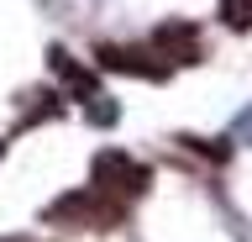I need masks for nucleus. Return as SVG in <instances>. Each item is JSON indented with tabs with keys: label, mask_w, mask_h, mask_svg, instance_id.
Returning <instances> with one entry per match:
<instances>
[{
	"label": "nucleus",
	"mask_w": 252,
	"mask_h": 242,
	"mask_svg": "<svg viewBox=\"0 0 252 242\" xmlns=\"http://www.w3.org/2000/svg\"><path fill=\"white\" fill-rule=\"evenodd\" d=\"M121 216H126V206L110 200L105 190H94V184L63 195L42 210V221H58V226H121Z\"/></svg>",
	"instance_id": "obj_1"
},
{
	"label": "nucleus",
	"mask_w": 252,
	"mask_h": 242,
	"mask_svg": "<svg viewBox=\"0 0 252 242\" xmlns=\"http://www.w3.org/2000/svg\"><path fill=\"white\" fill-rule=\"evenodd\" d=\"M153 184V169L147 163H137L131 153H121V147H105L100 158H94V190H105L110 200H137L142 190Z\"/></svg>",
	"instance_id": "obj_2"
},
{
	"label": "nucleus",
	"mask_w": 252,
	"mask_h": 242,
	"mask_svg": "<svg viewBox=\"0 0 252 242\" xmlns=\"http://www.w3.org/2000/svg\"><path fill=\"white\" fill-rule=\"evenodd\" d=\"M147 48H153L158 58L173 69V64H200L205 42H200V27H194V21H163V27L153 32V42H147Z\"/></svg>",
	"instance_id": "obj_3"
},
{
	"label": "nucleus",
	"mask_w": 252,
	"mask_h": 242,
	"mask_svg": "<svg viewBox=\"0 0 252 242\" xmlns=\"http://www.w3.org/2000/svg\"><path fill=\"white\" fill-rule=\"evenodd\" d=\"M94 64L110 69V74H137V79H163L168 74V64H158L153 48H121V42L94 48Z\"/></svg>",
	"instance_id": "obj_4"
},
{
	"label": "nucleus",
	"mask_w": 252,
	"mask_h": 242,
	"mask_svg": "<svg viewBox=\"0 0 252 242\" xmlns=\"http://www.w3.org/2000/svg\"><path fill=\"white\" fill-rule=\"evenodd\" d=\"M220 21L247 32V27H252V0H220Z\"/></svg>",
	"instance_id": "obj_5"
},
{
	"label": "nucleus",
	"mask_w": 252,
	"mask_h": 242,
	"mask_svg": "<svg viewBox=\"0 0 252 242\" xmlns=\"http://www.w3.org/2000/svg\"><path fill=\"white\" fill-rule=\"evenodd\" d=\"M0 242H32V237H0Z\"/></svg>",
	"instance_id": "obj_6"
},
{
	"label": "nucleus",
	"mask_w": 252,
	"mask_h": 242,
	"mask_svg": "<svg viewBox=\"0 0 252 242\" xmlns=\"http://www.w3.org/2000/svg\"><path fill=\"white\" fill-rule=\"evenodd\" d=\"M0 153H5V142H0Z\"/></svg>",
	"instance_id": "obj_7"
}]
</instances>
